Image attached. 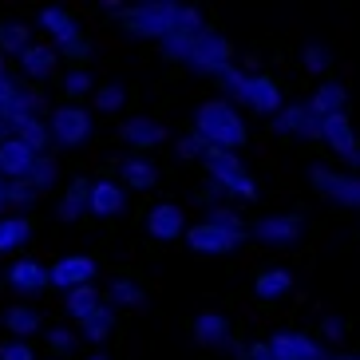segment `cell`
<instances>
[{
  "label": "cell",
  "mask_w": 360,
  "mask_h": 360,
  "mask_svg": "<svg viewBox=\"0 0 360 360\" xmlns=\"http://www.w3.org/2000/svg\"><path fill=\"white\" fill-rule=\"evenodd\" d=\"M103 305V293H99V285H84V289H72V293H64V317L68 321H79L91 313V309Z\"/></svg>",
  "instance_id": "1f68e13d"
},
{
  "label": "cell",
  "mask_w": 360,
  "mask_h": 360,
  "mask_svg": "<svg viewBox=\"0 0 360 360\" xmlns=\"http://www.w3.org/2000/svg\"><path fill=\"white\" fill-rule=\"evenodd\" d=\"M345 337H349V321L340 313H325L321 317V345H340Z\"/></svg>",
  "instance_id": "b9f144b4"
},
{
  "label": "cell",
  "mask_w": 360,
  "mask_h": 360,
  "mask_svg": "<svg viewBox=\"0 0 360 360\" xmlns=\"http://www.w3.org/2000/svg\"><path fill=\"white\" fill-rule=\"evenodd\" d=\"M87 360H111V356H107V352H99V349H96V352H87Z\"/></svg>",
  "instance_id": "7dc6e473"
},
{
  "label": "cell",
  "mask_w": 360,
  "mask_h": 360,
  "mask_svg": "<svg viewBox=\"0 0 360 360\" xmlns=\"http://www.w3.org/2000/svg\"><path fill=\"white\" fill-rule=\"evenodd\" d=\"M265 345H269L274 360H325L328 356L321 337H313L305 328H277V333L265 337Z\"/></svg>",
  "instance_id": "7c38bea8"
},
{
  "label": "cell",
  "mask_w": 360,
  "mask_h": 360,
  "mask_svg": "<svg viewBox=\"0 0 360 360\" xmlns=\"http://www.w3.org/2000/svg\"><path fill=\"white\" fill-rule=\"evenodd\" d=\"M0 328L12 340H32L48 328V321H44V309H36L32 301H16V305L0 309Z\"/></svg>",
  "instance_id": "d6986e66"
},
{
  "label": "cell",
  "mask_w": 360,
  "mask_h": 360,
  "mask_svg": "<svg viewBox=\"0 0 360 360\" xmlns=\"http://www.w3.org/2000/svg\"><path fill=\"white\" fill-rule=\"evenodd\" d=\"M194 202H198V206H202V210H214V206H222V194H218V191H214V186H210V182H206V186H202V191L198 194H194Z\"/></svg>",
  "instance_id": "ee69618b"
},
{
  "label": "cell",
  "mask_w": 360,
  "mask_h": 360,
  "mask_svg": "<svg viewBox=\"0 0 360 360\" xmlns=\"http://www.w3.org/2000/svg\"><path fill=\"white\" fill-rule=\"evenodd\" d=\"M36 28L48 36V44L60 52V60H68V68H87V60L96 52V40H91V32L72 8H60V4L40 8L36 12Z\"/></svg>",
  "instance_id": "7a4b0ae2"
},
{
  "label": "cell",
  "mask_w": 360,
  "mask_h": 360,
  "mask_svg": "<svg viewBox=\"0 0 360 360\" xmlns=\"http://www.w3.org/2000/svg\"><path fill=\"white\" fill-rule=\"evenodd\" d=\"M127 214V191L119 186V179H91L87 191V218L96 222H115Z\"/></svg>",
  "instance_id": "e0dca14e"
},
{
  "label": "cell",
  "mask_w": 360,
  "mask_h": 360,
  "mask_svg": "<svg viewBox=\"0 0 360 360\" xmlns=\"http://www.w3.org/2000/svg\"><path fill=\"white\" fill-rule=\"evenodd\" d=\"M48 131H52L56 150H84L96 135V115L84 103H60L48 115Z\"/></svg>",
  "instance_id": "8992f818"
},
{
  "label": "cell",
  "mask_w": 360,
  "mask_h": 360,
  "mask_svg": "<svg viewBox=\"0 0 360 360\" xmlns=\"http://www.w3.org/2000/svg\"><path fill=\"white\" fill-rule=\"evenodd\" d=\"M305 238V214L297 210H274L262 214L254 226H250V242H257L262 250H293Z\"/></svg>",
  "instance_id": "ba28073f"
},
{
  "label": "cell",
  "mask_w": 360,
  "mask_h": 360,
  "mask_svg": "<svg viewBox=\"0 0 360 360\" xmlns=\"http://www.w3.org/2000/svg\"><path fill=\"white\" fill-rule=\"evenodd\" d=\"M103 301L111 309H131V313H135V309L147 305V289H143V281H139V277L119 274V277H111V281H107Z\"/></svg>",
  "instance_id": "4316f807"
},
{
  "label": "cell",
  "mask_w": 360,
  "mask_h": 360,
  "mask_svg": "<svg viewBox=\"0 0 360 360\" xmlns=\"http://www.w3.org/2000/svg\"><path fill=\"white\" fill-rule=\"evenodd\" d=\"M87 191H91V179H87V174H75V179L64 186L60 202H56V222L75 226L79 218H87Z\"/></svg>",
  "instance_id": "d4e9b609"
},
{
  "label": "cell",
  "mask_w": 360,
  "mask_h": 360,
  "mask_svg": "<svg viewBox=\"0 0 360 360\" xmlns=\"http://www.w3.org/2000/svg\"><path fill=\"white\" fill-rule=\"evenodd\" d=\"M301 68H305L309 75H325L328 68H333V52H328V44L309 40L305 48H301Z\"/></svg>",
  "instance_id": "74e56055"
},
{
  "label": "cell",
  "mask_w": 360,
  "mask_h": 360,
  "mask_svg": "<svg viewBox=\"0 0 360 360\" xmlns=\"http://www.w3.org/2000/svg\"><path fill=\"white\" fill-rule=\"evenodd\" d=\"M170 147H174V159H179V162H202V159H206V143H202L194 131L174 135V139H170Z\"/></svg>",
  "instance_id": "f35d334b"
},
{
  "label": "cell",
  "mask_w": 360,
  "mask_h": 360,
  "mask_svg": "<svg viewBox=\"0 0 360 360\" xmlns=\"http://www.w3.org/2000/svg\"><path fill=\"white\" fill-rule=\"evenodd\" d=\"M179 20V0H139V4H123V16L115 20L119 36L139 44H159L162 36Z\"/></svg>",
  "instance_id": "277c9868"
},
{
  "label": "cell",
  "mask_w": 360,
  "mask_h": 360,
  "mask_svg": "<svg viewBox=\"0 0 360 360\" xmlns=\"http://www.w3.org/2000/svg\"><path fill=\"white\" fill-rule=\"evenodd\" d=\"M119 143L131 150V155H150V150H159L162 143H170V131L167 123H159L155 115H131L123 119L115 127Z\"/></svg>",
  "instance_id": "8fae6325"
},
{
  "label": "cell",
  "mask_w": 360,
  "mask_h": 360,
  "mask_svg": "<svg viewBox=\"0 0 360 360\" xmlns=\"http://www.w3.org/2000/svg\"><path fill=\"white\" fill-rule=\"evenodd\" d=\"M143 226H147V233L155 238V242H179V238H186V206L182 202H155L147 210V218H143Z\"/></svg>",
  "instance_id": "ac0fdd59"
},
{
  "label": "cell",
  "mask_w": 360,
  "mask_h": 360,
  "mask_svg": "<svg viewBox=\"0 0 360 360\" xmlns=\"http://www.w3.org/2000/svg\"><path fill=\"white\" fill-rule=\"evenodd\" d=\"M233 107H245L250 115L257 119H274L281 107H285V91H281V79L269 72H245V84H242V96Z\"/></svg>",
  "instance_id": "30bf717a"
},
{
  "label": "cell",
  "mask_w": 360,
  "mask_h": 360,
  "mask_svg": "<svg viewBox=\"0 0 360 360\" xmlns=\"http://www.w3.org/2000/svg\"><path fill=\"white\" fill-rule=\"evenodd\" d=\"M214 84H218V91H222L226 103H238V96H242V84H245V68L230 64L226 72L214 75Z\"/></svg>",
  "instance_id": "ab89813d"
},
{
  "label": "cell",
  "mask_w": 360,
  "mask_h": 360,
  "mask_svg": "<svg viewBox=\"0 0 360 360\" xmlns=\"http://www.w3.org/2000/svg\"><path fill=\"white\" fill-rule=\"evenodd\" d=\"M4 214H12V210H8V182L0 186V218H4Z\"/></svg>",
  "instance_id": "f6af8a7d"
},
{
  "label": "cell",
  "mask_w": 360,
  "mask_h": 360,
  "mask_svg": "<svg viewBox=\"0 0 360 360\" xmlns=\"http://www.w3.org/2000/svg\"><path fill=\"white\" fill-rule=\"evenodd\" d=\"M233 64V40L222 32V28H214V24H206L198 36H194L191 44V56H186V72L198 75V79H210L214 84V75L226 72V68Z\"/></svg>",
  "instance_id": "5b68a950"
},
{
  "label": "cell",
  "mask_w": 360,
  "mask_h": 360,
  "mask_svg": "<svg viewBox=\"0 0 360 360\" xmlns=\"http://www.w3.org/2000/svg\"><path fill=\"white\" fill-rule=\"evenodd\" d=\"M119 186L123 191H139L147 194L159 186V162L150 155H123L119 159Z\"/></svg>",
  "instance_id": "603a6c76"
},
{
  "label": "cell",
  "mask_w": 360,
  "mask_h": 360,
  "mask_svg": "<svg viewBox=\"0 0 360 360\" xmlns=\"http://www.w3.org/2000/svg\"><path fill=\"white\" fill-rule=\"evenodd\" d=\"M99 115H119L123 107H127V84H119V79H107V84L96 87V96H91Z\"/></svg>",
  "instance_id": "e575fe53"
},
{
  "label": "cell",
  "mask_w": 360,
  "mask_h": 360,
  "mask_svg": "<svg viewBox=\"0 0 360 360\" xmlns=\"http://www.w3.org/2000/svg\"><path fill=\"white\" fill-rule=\"evenodd\" d=\"M191 131L206 143V147L233 150V155L250 143V123H245V115L233 103H226L222 96H210V99H202V103L194 107Z\"/></svg>",
  "instance_id": "6da1fadb"
},
{
  "label": "cell",
  "mask_w": 360,
  "mask_h": 360,
  "mask_svg": "<svg viewBox=\"0 0 360 360\" xmlns=\"http://www.w3.org/2000/svg\"><path fill=\"white\" fill-rule=\"evenodd\" d=\"M321 143H325L340 162H349L352 155H356V150H360V135H356V123L349 119V111H345V115L321 119Z\"/></svg>",
  "instance_id": "44dd1931"
},
{
  "label": "cell",
  "mask_w": 360,
  "mask_h": 360,
  "mask_svg": "<svg viewBox=\"0 0 360 360\" xmlns=\"http://www.w3.org/2000/svg\"><path fill=\"white\" fill-rule=\"evenodd\" d=\"M305 179H309V186H313L317 198L333 202L340 210L360 214V174L337 170V167H328V162H313V167L305 170Z\"/></svg>",
  "instance_id": "52a82bcc"
},
{
  "label": "cell",
  "mask_w": 360,
  "mask_h": 360,
  "mask_svg": "<svg viewBox=\"0 0 360 360\" xmlns=\"http://www.w3.org/2000/svg\"><path fill=\"white\" fill-rule=\"evenodd\" d=\"M349 167H356V170H360V150H356V155L349 159Z\"/></svg>",
  "instance_id": "c3c4849f"
},
{
  "label": "cell",
  "mask_w": 360,
  "mask_h": 360,
  "mask_svg": "<svg viewBox=\"0 0 360 360\" xmlns=\"http://www.w3.org/2000/svg\"><path fill=\"white\" fill-rule=\"evenodd\" d=\"M16 139H20L32 155H48V150H52V131H48V119L20 115V119H16Z\"/></svg>",
  "instance_id": "4dcf8cb0"
},
{
  "label": "cell",
  "mask_w": 360,
  "mask_h": 360,
  "mask_svg": "<svg viewBox=\"0 0 360 360\" xmlns=\"http://www.w3.org/2000/svg\"><path fill=\"white\" fill-rule=\"evenodd\" d=\"M0 285H4V277H0Z\"/></svg>",
  "instance_id": "f907efd6"
},
{
  "label": "cell",
  "mask_w": 360,
  "mask_h": 360,
  "mask_svg": "<svg viewBox=\"0 0 360 360\" xmlns=\"http://www.w3.org/2000/svg\"><path fill=\"white\" fill-rule=\"evenodd\" d=\"M206 182L222 198H233V202H257L262 198V186L257 179L245 170V162L233 155V150H218V147H206V159L198 162Z\"/></svg>",
  "instance_id": "3957f363"
},
{
  "label": "cell",
  "mask_w": 360,
  "mask_h": 360,
  "mask_svg": "<svg viewBox=\"0 0 360 360\" xmlns=\"http://www.w3.org/2000/svg\"><path fill=\"white\" fill-rule=\"evenodd\" d=\"M186 250L194 257H230L238 254L245 242H250V233H238V230H226V226H214V222H191L186 226Z\"/></svg>",
  "instance_id": "9c48e42d"
},
{
  "label": "cell",
  "mask_w": 360,
  "mask_h": 360,
  "mask_svg": "<svg viewBox=\"0 0 360 360\" xmlns=\"http://www.w3.org/2000/svg\"><path fill=\"white\" fill-rule=\"evenodd\" d=\"M52 274V289L60 293H72V289H84V285H96L99 277V262L91 254H64L48 265Z\"/></svg>",
  "instance_id": "5bb4252c"
},
{
  "label": "cell",
  "mask_w": 360,
  "mask_h": 360,
  "mask_svg": "<svg viewBox=\"0 0 360 360\" xmlns=\"http://www.w3.org/2000/svg\"><path fill=\"white\" fill-rule=\"evenodd\" d=\"M96 75H91V68H68L64 79H60V91H64L68 103H79V99H91L96 96Z\"/></svg>",
  "instance_id": "d6a6232c"
},
{
  "label": "cell",
  "mask_w": 360,
  "mask_h": 360,
  "mask_svg": "<svg viewBox=\"0 0 360 360\" xmlns=\"http://www.w3.org/2000/svg\"><path fill=\"white\" fill-rule=\"evenodd\" d=\"M309 111L317 119H328V115H345L349 111V84L345 79H321L317 91L305 99Z\"/></svg>",
  "instance_id": "cb8c5ba5"
},
{
  "label": "cell",
  "mask_w": 360,
  "mask_h": 360,
  "mask_svg": "<svg viewBox=\"0 0 360 360\" xmlns=\"http://www.w3.org/2000/svg\"><path fill=\"white\" fill-rule=\"evenodd\" d=\"M32 44V24L16 16H0V60H20V52Z\"/></svg>",
  "instance_id": "f1b7e54d"
},
{
  "label": "cell",
  "mask_w": 360,
  "mask_h": 360,
  "mask_svg": "<svg viewBox=\"0 0 360 360\" xmlns=\"http://www.w3.org/2000/svg\"><path fill=\"white\" fill-rule=\"evenodd\" d=\"M4 285L16 297H24V301H36V297H44L52 289V274H48V265L40 257H16L8 265V274H4Z\"/></svg>",
  "instance_id": "4fadbf2b"
},
{
  "label": "cell",
  "mask_w": 360,
  "mask_h": 360,
  "mask_svg": "<svg viewBox=\"0 0 360 360\" xmlns=\"http://www.w3.org/2000/svg\"><path fill=\"white\" fill-rule=\"evenodd\" d=\"M4 72H8V68H4V60H0V75H4Z\"/></svg>",
  "instance_id": "681fc988"
},
{
  "label": "cell",
  "mask_w": 360,
  "mask_h": 360,
  "mask_svg": "<svg viewBox=\"0 0 360 360\" xmlns=\"http://www.w3.org/2000/svg\"><path fill=\"white\" fill-rule=\"evenodd\" d=\"M115 325H119V313L103 301L99 309H91V313L79 321V340H87V345H103V340L115 333Z\"/></svg>",
  "instance_id": "f546056e"
},
{
  "label": "cell",
  "mask_w": 360,
  "mask_h": 360,
  "mask_svg": "<svg viewBox=\"0 0 360 360\" xmlns=\"http://www.w3.org/2000/svg\"><path fill=\"white\" fill-rule=\"evenodd\" d=\"M198 32H186V28H170L167 36L159 40V56L167 60V64H186V56H191V44Z\"/></svg>",
  "instance_id": "836d02e7"
},
{
  "label": "cell",
  "mask_w": 360,
  "mask_h": 360,
  "mask_svg": "<svg viewBox=\"0 0 360 360\" xmlns=\"http://www.w3.org/2000/svg\"><path fill=\"white\" fill-rule=\"evenodd\" d=\"M274 131L281 139H297V143H321V119L309 111L305 99H289L274 115Z\"/></svg>",
  "instance_id": "9a60e30c"
},
{
  "label": "cell",
  "mask_w": 360,
  "mask_h": 360,
  "mask_svg": "<svg viewBox=\"0 0 360 360\" xmlns=\"http://www.w3.org/2000/svg\"><path fill=\"white\" fill-rule=\"evenodd\" d=\"M191 337L198 349H222V352H230L233 340H238L230 313H222V309H202L198 317L191 321Z\"/></svg>",
  "instance_id": "2e32d148"
},
{
  "label": "cell",
  "mask_w": 360,
  "mask_h": 360,
  "mask_svg": "<svg viewBox=\"0 0 360 360\" xmlns=\"http://www.w3.org/2000/svg\"><path fill=\"white\" fill-rule=\"evenodd\" d=\"M325 360H360V356H356V352H328Z\"/></svg>",
  "instance_id": "bcb514c9"
},
{
  "label": "cell",
  "mask_w": 360,
  "mask_h": 360,
  "mask_svg": "<svg viewBox=\"0 0 360 360\" xmlns=\"http://www.w3.org/2000/svg\"><path fill=\"white\" fill-rule=\"evenodd\" d=\"M56 179H60V159H56V155H40V159L32 162V170H28L24 186H32L36 194H48L56 186Z\"/></svg>",
  "instance_id": "d590c367"
},
{
  "label": "cell",
  "mask_w": 360,
  "mask_h": 360,
  "mask_svg": "<svg viewBox=\"0 0 360 360\" xmlns=\"http://www.w3.org/2000/svg\"><path fill=\"white\" fill-rule=\"evenodd\" d=\"M0 360H40L32 340H12V337H0Z\"/></svg>",
  "instance_id": "7bdbcfd3"
},
{
  "label": "cell",
  "mask_w": 360,
  "mask_h": 360,
  "mask_svg": "<svg viewBox=\"0 0 360 360\" xmlns=\"http://www.w3.org/2000/svg\"><path fill=\"white\" fill-rule=\"evenodd\" d=\"M356 233H360V230H356Z\"/></svg>",
  "instance_id": "816d5d0a"
},
{
  "label": "cell",
  "mask_w": 360,
  "mask_h": 360,
  "mask_svg": "<svg viewBox=\"0 0 360 360\" xmlns=\"http://www.w3.org/2000/svg\"><path fill=\"white\" fill-rule=\"evenodd\" d=\"M206 222H214V226H226V230H238V233H250V226H245V218L238 210H233L230 202H222V206H214V210H206L202 214Z\"/></svg>",
  "instance_id": "60d3db41"
},
{
  "label": "cell",
  "mask_w": 360,
  "mask_h": 360,
  "mask_svg": "<svg viewBox=\"0 0 360 360\" xmlns=\"http://www.w3.org/2000/svg\"><path fill=\"white\" fill-rule=\"evenodd\" d=\"M32 233H36V222L28 214H4L0 218V257L24 250V245L32 242Z\"/></svg>",
  "instance_id": "83f0119b"
},
{
  "label": "cell",
  "mask_w": 360,
  "mask_h": 360,
  "mask_svg": "<svg viewBox=\"0 0 360 360\" xmlns=\"http://www.w3.org/2000/svg\"><path fill=\"white\" fill-rule=\"evenodd\" d=\"M44 340H48V352L52 356H72L75 349H79V333L75 328H68V325H48L44 328Z\"/></svg>",
  "instance_id": "8d00e7d4"
},
{
  "label": "cell",
  "mask_w": 360,
  "mask_h": 360,
  "mask_svg": "<svg viewBox=\"0 0 360 360\" xmlns=\"http://www.w3.org/2000/svg\"><path fill=\"white\" fill-rule=\"evenodd\" d=\"M60 72V52L48 40H32L20 52V79L24 84H44Z\"/></svg>",
  "instance_id": "7402d4cb"
},
{
  "label": "cell",
  "mask_w": 360,
  "mask_h": 360,
  "mask_svg": "<svg viewBox=\"0 0 360 360\" xmlns=\"http://www.w3.org/2000/svg\"><path fill=\"white\" fill-rule=\"evenodd\" d=\"M36 159H40V155H32L16 135L4 139V143H0V179L4 182H24Z\"/></svg>",
  "instance_id": "484cf974"
},
{
  "label": "cell",
  "mask_w": 360,
  "mask_h": 360,
  "mask_svg": "<svg viewBox=\"0 0 360 360\" xmlns=\"http://www.w3.org/2000/svg\"><path fill=\"white\" fill-rule=\"evenodd\" d=\"M297 277L289 265H265V269H257L254 281H250V289H254V301H262V305H277V301H285L289 293H293Z\"/></svg>",
  "instance_id": "ffe728a7"
}]
</instances>
